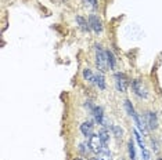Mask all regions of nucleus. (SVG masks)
<instances>
[{
    "instance_id": "obj_25",
    "label": "nucleus",
    "mask_w": 162,
    "mask_h": 160,
    "mask_svg": "<svg viewBox=\"0 0 162 160\" xmlns=\"http://www.w3.org/2000/svg\"><path fill=\"white\" fill-rule=\"evenodd\" d=\"M158 160H162V158H161V159H158Z\"/></svg>"
},
{
    "instance_id": "obj_2",
    "label": "nucleus",
    "mask_w": 162,
    "mask_h": 160,
    "mask_svg": "<svg viewBox=\"0 0 162 160\" xmlns=\"http://www.w3.org/2000/svg\"><path fill=\"white\" fill-rule=\"evenodd\" d=\"M89 146H90V150H92L93 153H96V155H99L103 150L104 145H103V141L100 138L99 134H92V135L89 137Z\"/></svg>"
},
{
    "instance_id": "obj_10",
    "label": "nucleus",
    "mask_w": 162,
    "mask_h": 160,
    "mask_svg": "<svg viewBox=\"0 0 162 160\" xmlns=\"http://www.w3.org/2000/svg\"><path fill=\"white\" fill-rule=\"evenodd\" d=\"M94 84L99 88H101V90H104L105 88V79H104V76H103L101 72H99V73H96L94 75Z\"/></svg>"
},
{
    "instance_id": "obj_23",
    "label": "nucleus",
    "mask_w": 162,
    "mask_h": 160,
    "mask_svg": "<svg viewBox=\"0 0 162 160\" xmlns=\"http://www.w3.org/2000/svg\"><path fill=\"white\" fill-rule=\"evenodd\" d=\"M89 160H100V159H99V158H90Z\"/></svg>"
},
{
    "instance_id": "obj_20",
    "label": "nucleus",
    "mask_w": 162,
    "mask_h": 160,
    "mask_svg": "<svg viewBox=\"0 0 162 160\" xmlns=\"http://www.w3.org/2000/svg\"><path fill=\"white\" fill-rule=\"evenodd\" d=\"M79 150L83 153V155H87V153L90 152V146H89V144H87V146H86V144H80Z\"/></svg>"
},
{
    "instance_id": "obj_9",
    "label": "nucleus",
    "mask_w": 162,
    "mask_h": 160,
    "mask_svg": "<svg viewBox=\"0 0 162 160\" xmlns=\"http://www.w3.org/2000/svg\"><path fill=\"white\" fill-rule=\"evenodd\" d=\"M76 22H78V25H79V28L82 29L83 32H90L92 31V28H90V24H89V21L85 20L83 17H80V15H78L76 17Z\"/></svg>"
},
{
    "instance_id": "obj_18",
    "label": "nucleus",
    "mask_w": 162,
    "mask_h": 160,
    "mask_svg": "<svg viewBox=\"0 0 162 160\" xmlns=\"http://www.w3.org/2000/svg\"><path fill=\"white\" fill-rule=\"evenodd\" d=\"M134 137H136V141H137V144H139V146H140V148H141V150L145 149L144 141H143V138H141V134L139 133L137 130H134Z\"/></svg>"
},
{
    "instance_id": "obj_16",
    "label": "nucleus",
    "mask_w": 162,
    "mask_h": 160,
    "mask_svg": "<svg viewBox=\"0 0 162 160\" xmlns=\"http://www.w3.org/2000/svg\"><path fill=\"white\" fill-rule=\"evenodd\" d=\"M125 109H126V112H128V115H129V116H132V117H133L134 115H136V111H134L133 105H132V102L129 101V100H126V101H125Z\"/></svg>"
},
{
    "instance_id": "obj_8",
    "label": "nucleus",
    "mask_w": 162,
    "mask_h": 160,
    "mask_svg": "<svg viewBox=\"0 0 162 160\" xmlns=\"http://www.w3.org/2000/svg\"><path fill=\"white\" fill-rule=\"evenodd\" d=\"M93 129H94V124L93 121H85V123L80 124V133L83 134L85 137H90L93 134Z\"/></svg>"
},
{
    "instance_id": "obj_11",
    "label": "nucleus",
    "mask_w": 162,
    "mask_h": 160,
    "mask_svg": "<svg viewBox=\"0 0 162 160\" xmlns=\"http://www.w3.org/2000/svg\"><path fill=\"white\" fill-rule=\"evenodd\" d=\"M99 135H100V138H101L103 141V145L107 146L109 144V131L107 130V129H101L100 130V133H99Z\"/></svg>"
},
{
    "instance_id": "obj_5",
    "label": "nucleus",
    "mask_w": 162,
    "mask_h": 160,
    "mask_svg": "<svg viewBox=\"0 0 162 160\" xmlns=\"http://www.w3.org/2000/svg\"><path fill=\"white\" fill-rule=\"evenodd\" d=\"M87 21H89L90 28H92L93 32H96V33L103 32V22H101V20H100L96 14H90L89 15V20H87Z\"/></svg>"
},
{
    "instance_id": "obj_21",
    "label": "nucleus",
    "mask_w": 162,
    "mask_h": 160,
    "mask_svg": "<svg viewBox=\"0 0 162 160\" xmlns=\"http://www.w3.org/2000/svg\"><path fill=\"white\" fill-rule=\"evenodd\" d=\"M141 152H143V160H151V153L147 149H143Z\"/></svg>"
},
{
    "instance_id": "obj_19",
    "label": "nucleus",
    "mask_w": 162,
    "mask_h": 160,
    "mask_svg": "<svg viewBox=\"0 0 162 160\" xmlns=\"http://www.w3.org/2000/svg\"><path fill=\"white\" fill-rule=\"evenodd\" d=\"M83 2H85V6H87V7H92L93 10H97V7H99L97 0H83Z\"/></svg>"
},
{
    "instance_id": "obj_14",
    "label": "nucleus",
    "mask_w": 162,
    "mask_h": 160,
    "mask_svg": "<svg viewBox=\"0 0 162 160\" xmlns=\"http://www.w3.org/2000/svg\"><path fill=\"white\" fill-rule=\"evenodd\" d=\"M83 78L89 83H94V73L92 72V69H89V68L83 69Z\"/></svg>"
},
{
    "instance_id": "obj_3",
    "label": "nucleus",
    "mask_w": 162,
    "mask_h": 160,
    "mask_svg": "<svg viewBox=\"0 0 162 160\" xmlns=\"http://www.w3.org/2000/svg\"><path fill=\"white\" fill-rule=\"evenodd\" d=\"M132 88H133L134 94L137 95V97H140V98H147L148 92H147V88L144 87L143 82H140V80H137V79L133 80V82H132Z\"/></svg>"
},
{
    "instance_id": "obj_12",
    "label": "nucleus",
    "mask_w": 162,
    "mask_h": 160,
    "mask_svg": "<svg viewBox=\"0 0 162 160\" xmlns=\"http://www.w3.org/2000/svg\"><path fill=\"white\" fill-rule=\"evenodd\" d=\"M105 54H107V59H108L109 69H114V68H115V64H116L114 54H112V51H111V50H107V51H105Z\"/></svg>"
},
{
    "instance_id": "obj_17",
    "label": "nucleus",
    "mask_w": 162,
    "mask_h": 160,
    "mask_svg": "<svg viewBox=\"0 0 162 160\" xmlns=\"http://www.w3.org/2000/svg\"><path fill=\"white\" fill-rule=\"evenodd\" d=\"M111 130H112V134H114V135H115L118 139L124 137V130H122L119 126H112V127H111Z\"/></svg>"
},
{
    "instance_id": "obj_15",
    "label": "nucleus",
    "mask_w": 162,
    "mask_h": 160,
    "mask_svg": "<svg viewBox=\"0 0 162 160\" xmlns=\"http://www.w3.org/2000/svg\"><path fill=\"white\" fill-rule=\"evenodd\" d=\"M128 149H129V158H130V160H136V149H134L133 139H130L128 142Z\"/></svg>"
},
{
    "instance_id": "obj_1",
    "label": "nucleus",
    "mask_w": 162,
    "mask_h": 160,
    "mask_svg": "<svg viewBox=\"0 0 162 160\" xmlns=\"http://www.w3.org/2000/svg\"><path fill=\"white\" fill-rule=\"evenodd\" d=\"M96 65H97V69H99L101 73L107 72L108 68H109L108 59H107V54L100 44H96Z\"/></svg>"
},
{
    "instance_id": "obj_24",
    "label": "nucleus",
    "mask_w": 162,
    "mask_h": 160,
    "mask_svg": "<svg viewBox=\"0 0 162 160\" xmlns=\"http://www.w3.org/2000/svg\"><path fill=\"white\" fill-rule=\"evenodd\" d=\"M73 160H82V159H73Z\"/></svg>"
},
{
    "instance_id": "obj_7",
    "label": "nucleus",
    "mask_w": 162,
    "mask_h": 160,
    "mask_svg": "<svg viewBox=\"0 0 162 160\" xmlns=\"http://www.w3.org/2000/svg\"><path fill=\"white\" fill-rule=\"evenodd\" d=\"M92 115L94 117V121L97 124H103L105 117H104V111H103L101 106H94V109L92 111Z\"/></svg>"
},
{
    "instance_id": "obj_22",
    "label": "nucleus",
    "mask_w": 162,
    "mask_h": 160,
    "mask_svg": "<svg viewBox=\"0 0 162 160\" xmlns=\"http://www.w3.org/2000/svg\"><path fill=\"white\" fill-rule=\"evenodd\" d=\"M151 145H153V149L155 150V152H158V149H159V144H158V141L153 139V141H151Z\"/></svg>"
},
{
    "instance_id": "obj_13",
    "label": "nucleus",
    "mask_w": 162,
    "mask_h": 160,
    "mask_svg": "<svg viewBox=\"0 0 162 160\" xmlns=\"http://www.w3.org/2000/svg\"><path fill=\"white\" fill-rule=\"evenodd\" d=\"M97 156H99L100 160H112V158H111V152H109V150L107 149V146H104V148H103V150H101V152H100Z\"/></svg>"
},
{
    "instance_id": "obj_6",
    "label": "nucleus",
    "mask_w": 162,
    "mask_h": 160,
    "mask_svg": "<svg viewBox=\"0 0 162 160\" xmlns=\"http://www.w3.org/2000/svg\"><path fill=\"white\" fill-rule=\"evenodd\" d=\"M145 123H147L148 130H157L158 127V117L155 112H145Z\"/></svg>"
},
{
    "instance_id": "obj_4",
    "label": "nucleus",
    "mask_w": 162,
    "mask_h": 160,
    "mask_svg": "<svg viewBox=\"0 0 162 160\" xmlns=\"http://www.w3.org/2000/svg\"><path fill=\"white\" fill-rule=\"evenodd\" d=\"M115 84H116V90L125 92L128 90V78L124 73H115Z\"/></svg>"
}]
</instances>
